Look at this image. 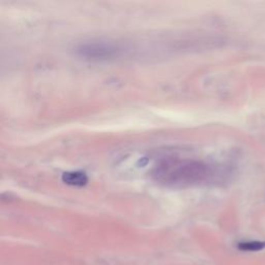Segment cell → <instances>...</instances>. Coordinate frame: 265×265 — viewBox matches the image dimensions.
Returning <instances> with one entry per match:
<instances>
[{
  "mask_svg": "<svg viewBox=\"0 0 265 265\" xmlns=\"http://www.w3.org/2000/svg\"><path fill=\"white\" fill-rule=\"evenodd\" d=\"M76 54L84 59L103 61L118 58L125 52L120 43L109 40H91L79 44Z\"/></svg>",
  "mask_w": 265,
  "mask_h": 265,
  "instance_id": "2",
  "label": "cell"
},
{
  "mask_svg": "<svg viewBox=\"0 0 265 265\" xmlns=\"http://www.w3.org/2000/svg\"><path fill=\"white\" fill-rule=\"evenodd\" d=\"M215 171L202 159L168 158L155 166L152 178L159 186L171 189L198 187L212 181Z\"/></svg>",
  "mask_w": 265,
  "mask_h": 265,
  "instance_id": "1",
  "label": "cell"
},
{
  "mask_svg": "<svg viewBox=\"0 0 265 265\" xmlns=\"http://www.w3.org/2000/svg\"><path fill=\"white\" fill-rule=\"evenodd\" d=\"M265 248V241H246V243H239L238 249L240 251L247 252H258Z\"/></svg>",
  "mask_w": 265,
  "mask_h": 265,
  "instance_id": "4",
  "label": "cell"
},
{
  "mask_svg": "<svg viewBox=\"0 0 265 265\" xmlns=\"http://www.w3.org/2000/svg\"><path fill=\"white\" fill-rule=\"evenodd\" d=\"M62 181L73 187H83L88 182V177L84 172L72 171L62 174Z\"/></svg>",
  "mask_w": 265,
  "mask_h": 265,
  "instance_id": "3",
  "label": "cell"
}]
</instances>
